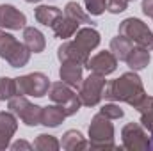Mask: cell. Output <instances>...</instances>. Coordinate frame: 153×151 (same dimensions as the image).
I'll return each mask as SVG.
<instances>
[{"label":"cell","mask_w":153,"mask_h":151,"mask_svg":"<svg viewBox=\"0 0 153 151\" xmlns=\"http://www.w3.org/2000/svg\"><path fill=\"white\" fill-rule=\"evenodd\" d=\"M146 96L148 94L144 91L143 80L135 71L123 73L119 78L111 80L103 89V98L105 100H109V101H123V103H128L134 109H139V105L144 101Z\"/></svg>","instance_id":"6da1fadb"},{"label":"cell","mask_w":153,"mask_h":151,"mask_svg":"<svg viewBox=\"0 0 153 151\" xmlns=\"http://www.w3.org/2000/svg\"><path fill=\"white\" fill-rule=\"evenodd\" d=\"M89 148L91 150H116L114 124L103 114H96L89 124Z\"/></svg>","instance_id":"7a4b0ae2"},{"label":"cell","mask_w":153,"mask_h":151,"mask_svg":"<svg viewBox=\"0 0 153 151\" xmlns=\"http://www.w3.org/2000/svg\"><path fill=\"white\" fill-rule=\"evenodd\" d=\"M48 96H50V100H52L55 105H59V107L64 110L66 115H75V114L80 110V107H82V101H80L78 94L73 91V87H70V85L64 84L62 80L50 84Z\"/></svg>","instance_id":"3957f363"},{"label":"cell","mask_w":153,"mask_h":151,"mask_svg":"<svg viewBox=\"0 0 153 151\" xmlns=\"http://www.w3.org/2000/svg\"><path fill=\"white\" fill-rule=\"evenodd\" d=\"M119 34L128 38L132 43H135L137 46H143V48H152L153 46V32L150 30V27L139 20V18H126L119 23Z\"/></svg>","instance_id":"277c9868"},{"label":"cell","mask_w":153,"mask_h":151,"mask_svg":"<svg viewBox=\"0 0 153 151\" xmlns=\"http://www.w3.org/2000/svg\"><path fill=\"white\" fill-rule=\"evenodd\" d=\"M105 85H107V82H105V76L103 75L91 73L87 78H84L80 87H78V98H80L82 105L96 107L102 101V98H103Z\"/></svg>","instance_id":"5b68a950"},{"label":"cell","mask_w":153,"mask_h":151,"mask_svg":"<svg viewBox=\"0 0 153 151\" xmlns=\"http://www.w3.org/2000/svg\"><path fill=\"white\" fill-rule=\"evenodd\" d=\"M48 89H50V78L45 73L36 71L16 78V93L22 96L43 98L45 94H48Z\"/></svg>","instance_id":"8992f818"},{"label":"cell","mask_w":153,"mask_h":151,"mask_svg":"<svg viewBox=\"0 0 153 151\" xmlns=\"http://www.w3.org/2000/svg\"><path fill=\"white\" fill-rule=\"evenodd\" d=\"M9 110L18 115L27 126H38L41 124V117H43V107L30 103L25 96L16 94L9 100Z\"/></svg>","instance_id":"52a82bcc"},{"label":"cell","mask_w":153,"mask_h":151,"mask_svg":"<svg viewBox=\"0 0 153 151\" xmlns=\"http://www.w3.org/2000/svg\"><path fill=\"white\" fill-rule=\"evenodd\" d=\"M123 148L128 151H146L152 148L150 137L144 132V126L139 123H128L121 130Z\"/></svg>","instance_id":"ba28073f"},{"label":"cell","mask_w":153,"mask_h":151,"mask_svg":"<svg viewBox=\"0 0 153 151\" xmlns=\"http://www.w3.org/2000/svg\"><path fill=\"white\" fill-rule=\"evenodd\" d=\"M85 68H87L91 73H98V75L107 76V75H111V73L116 71V68H117V59H116V55L112 52L103 50V52H98L96 55L89 57Z\"/></svg>","instance_id":"9c48e42d"},{"label":"cell","mask_w":153,"mask_h":151,"mask_svg":"<svg viewBox=\"0 0 153 151\" xmlns=\"http://www.w3.org/2000/svg\"><path fill=\"white\" fill-rule=\"evenodd\" d=\"M57 59L61 62H76L85 66L89 61V52L84 50L76 41H66L57 48Z\"/></svg>","instance_id":"30bf717a"},{"label":"cell","mask_w":153,"mask_h":151,"mask_svg":"<svg viewBox=\"0 0 153 151\" xmlns=\"http://www.w3.org/2000/svg\"><path fill=\"white\" fill-rule=\"evenodd\" d=\"M0 27L9 30H20L27 27L25 14L11 4H0Z\"/></svg>","instance_id":"8fae6325"},{"label":"cell","mask_w":153,"mask_h":151,"mask_svg":"<svg viewBox=\"0 0 153 151\" xmlns=\"http://www.w3.org/2000/svg\"><path fill=\"white\" fill-rule=\"evenodd\" d=\"M59 76L70 87L78 89L80 84H82V80H84V76H82V64H76V62H61Z\"/></svg>","instance_id":"7c38bea8"},{"label":"cell","mask_w":153,"mask_h":151,"mask_svg":"<svg viewBox=\"0 0 153 151\" xmlns=\"http://www.w3.org/2000/svg\"><path fill=\"white\" fill-rule=\"evenodd\" d=\"M84 50H87L89 53H91V50H94L98 44H100V32L96 30V29H93V27H84V29H78L75 32V39Z\"/></svg>","instance_id":"4fadbf2b"},{"label":"cell","mask_w":153,"mask_h":151,"mask_svg":"<svg viewBox=\"0 0 153 151\" xmlns=\"http://www.w3.org/2000/svg\"><path fill=\"white\" fill-rule=\"evenodd\" d=\"M23 44L30 50V53H41L46 46V39L43 32L34 27H25L23 29Z\"/></svg>","instance_id":"5bb4252c"},{"label":"cell","mask_w":153,"mask_h":151,"mask_svg":"<svg viewBox=\"0 0 153 151\" xmlns=\"http://www.w3.org/2000/svg\"><path fill=\"white\" fill-rule=\"evenodd\" d=\"M125 62L128 64V68L132 71H141L144 70L148 64H150V52L148 48H143V46H135L130 50V53L126 55Z\"/></svg>","instance_id":"9a60e30c"},{"label":"cell","mask_w":153,"mask_h":151,"mask_svg":"<svg viewBox=\"0 0 153 151\" xmlns=\"http://www.w3.org/2000/svg\"><path fill=\"white\" fill-rule=\"evenodd\" d=\"M52 30L55 34V38H61V39H68V38H73L75 32L78 30V23L75 20L68 18L66 14L59 16L55 20V23L52 25Z\"/></svg>","instance_id":"2e32d148"},{"label":"cell","mask_w":153,"mask_h":151,"mask_svg":"<svg viewBox=\"0 0 153 151\" xmlns=\"http://www.w3.org/2000/svg\"><path fill=\"white\" fill-rule=\"evenodd\" d=\"M30 61V50L23 44V43H16V46L13 48V52L5 57V62L11 66V68H23L27 66Z\"/></svg>","instance_id":"e0dca14e"},{"label":"cell","mask_w":153,"mask_h":151,"mask_svg":"<svg viewBox=\"0 0 153 151\" xmlns=\"http://www.w3.org/2000/svg\"><path fill=\"white\" fill-rule=\"evenodd\" d=\"M68 115L64 114V110L59 107V105H48V107H43V117H41V124L48 126V128H57Z\"/></svg>","instance_id":"ac0fdd59"},{"label":"cell","mask_w":153,"mask_h":151,"mask_svg":"<svg viewBox=\"0 0 153 151\" xmlns=\"http://www.w3.org/2000/svg\"><path fill=\"white\" fill-rule=\"evenodd\" d=\"M61 146H62V150H66V151H76V150H87L89 142H85V139L82 137V133L78 130H68L62 135Z\"/></svg>","instance_id":"d6986e66"},{"label":"cell","mask_w":153,"mask_h":151,"mask_svg":"<svg viewBox=\"0 0 153 151\" xmlns=\"http://www.w3.org/2000/svg\"><path fill=\"white\" fill-rule=\"evenodd\" d=\"M34 16L38 20V23L45 25V27H52L55 23V20L59 16H62V11L55 5H39L34 11Z\"/></svg>","instance_id":"ffe728a7"},{"label":"cell","mask_w":153,"mask_h":151,"mask_svg":"<svg viewBox=\"0 0 153 151\" xmlns=\"http://www.w3.org/2000/svg\"><path fill=\"white\" fill-rule=\"evenodd\" d=\"M132 48H134V43L128 38L121 36V34H117V36L112 38V41H111V52L116 55L117 61H125Z\"/></svg>","instance_id":"44dd1931"},{"label":"cell","mask_w":153,"mask_h":151,"mask_svg":"<svg viewBox=\"0 0 153 151\" xmlns=\"http://www.w3.org/2000/svg\"><path fill=\"white\" fill-rule=\"evenodd\" d=\"M64 14L68 16V18H71V20H75L76 23L80 25V23H85V25H93L94 21L91 20V16L76 4V2H68L66 4V7H64Z\"/></svg>","instance_id":"7402d4cb"},{"label":"cell","mask_w":153,"mask_h":151,"mask_svg":"<svg viewBox=\"0 0 153 151\" xmlns=\"http://www.w3.org/2000/svg\"><path fill=\"white\" fill-rule=\"evenodd\" d=\"M137 110L141 114V124L150 133H153V96H146Z\"/></svg>","instance_id":"603a6c76"},{"label":"cell","mask_w":153,"mask_h":151,"mask_svg":"<svg viewBox=\"0 0 153 151\" xmlns=\"http://www.w3.org/2000/svg\"><path fill=\"white\" fill-rule=\"evenodd\" d=\"M18 130V119L16 115L11 112H0V133H5L9 137H13Z\"/></svg>","instance_id":"cb8c5ba5"},{"label":"cell","mask_w":153,"mask_h":151,"mask_svg":"<svg viewBox=\"0 0 153 151\" xmlns=\"http://www.w3.org/2000/svg\"><path fill=\"white\" fill-rule=\"evenodd\" d=\"M61 148V142L48 133H39L34 141V150L38 151H57Z\"/></svg>","instance_id":"d4e9b609"},{"label":"cell","mask_w":153,"mask_h":151,"mask_svg":"<svg viewBox=\"0 0 153 151\" xmlns=\"http://www.w3.org/2000/svg\"><path fill=\"white\" fill-rule=\"evenodd\" d=\"M16 78L0 76V101H9L13 96H16Z\"/></svg>","instance_id":"484cf974"},{"label":"cell","mask_w":153,"mask_h":151,"mask_svg":"<svg viewBox=\"0 0 153 151\" xmlns=\"http://www.w3.org/2000/svg\"><path fill=\"white\" fill-rule=\"evenodd\" d=\"M16 39L14 36H11V34H7L5 30H0V57L5 61V57L13 52V48L16 46Z\"/></svg>","instance_id":"4316f807"},{"label":"cell","mask_w":153,"mask_h":151,"mask_svg":"<svg viewBox=\"0 0 153 151\" xmlns=\"http://www.w3.org/2000/svg\"><path fill=\"white\" fill-rule=\"evenodd\" d=\"M84 4L91 16H100L107 11V0H84Z\"/></svg>","instance_id":"83f0119b"},{"label":"cell","mask_w":153,"mask_h":151,"mask_svg":"<svg viewBox=\"0 0 153 151\" xmlns=\"http://www.w3.org/2000/svg\"><path fill=\"white\" fill-rule=\"evenodd\" d=\"M100 114H103L105 117H109L111 121L112 119H121L125 112H123V109L119 107V105H116V103H105L102 109H100Z\"/></svg>","instance_id":"f1b7e54d"},{"label":"cell","mask_w":153,"mask_h":151,"mask_svg":"<svg viewBox=\"0 0 153 151\" xmlns=\"http://www.w3.org/2000/svg\"><path fill=\"white\" fill-rule=\"evenodd\" d=\"M126 7H128V0H107V11L112 14L126 11Z\"/></svg>","instance_id":"f546056e"},{"label":"cell","mask_w":153,"mask_h":151,"mask_svg":"<svg viewBox=\"0 0 153 151\" xmlns=\"http://www.w3.org/2000/svg\"><path fill=\"white\" fill-rule=\"evenodd\" d=\"M34 146L32 144H29V142H25V141H16V142H13L11 144V150L13 151H18V150H32Z\"/></svg>","instance_id":"4dcf8cb0"},{"label":"cell","mask_w":153,"mask_h":151,"mask_svg":"<svg viewBox=\"0 0 153 151\" xmlns=\"http://www.w3.org/2000/svg\"><path fill=\"white\" fill-rule=\"evenodd\" d=\"M143 13L146 14V16H150L153 18V0H143Z\"/></svg>","instance_id":"1f68e13d"},{"label":"cell","mask_w":153,"mask_h":151,"mask_svg":"<svg viewBox=\"0 0 153 151\" xmlns=\"http://www.w3.org/2000/svg\"><path fill=\"white\" fill-rule=\"evenodd\" d=\"M9 146H11V137L5 135V133H0V151L9 148Z\"/></svg>","instance_id":"d6a6232c"},{"label":"cell","mask_w":153,"mask_h":151,"mask_svg":"<svg viewBox=\"0 0 153 151\" xmlns=\"http://www.w3.org/2000/svg\"><path fill=\"white\" fill-rule=\"evenodd\" d=\"M25 2H29V4H38L39 0H25Z\"/></svg>","instance_id":"836d02e7"},{"label":"cell","mask_w":153,"mask_h":151,"mask_svg":"<svg viewBox=\"0 0 153 151\" xmlns=\"http://www.w3.org/2000/svg\"><path fill=\"white\" fill-rule=\"evenodd\" d=\"M152 137H153V133H152ZM152 150H153V141H152Z\"/></svg>","instance_id":"e575fe53"},{"label":"cell","mask_w":153,"mask_h":151,"mask_svg":"<svg viewBox=\"0 0 153 151\" xmlns=\"http://www.w3.org/2000/svg\"><path fill=\"white\" fill-rule=\"evenodd\" d=\"M128 2H132V0H128Z\"/></svg>","instance_id":"d590c367"},{"label":"cell","mask_w":153,"mask_h":151,"mask_svg":"<svg viewBox=\"0 0 153 151\" xmlns=\"http://www.w3.org/2000/svg\"><path fill=\"white\" fill-rule=\"evenodd\" d=\"M152 50H153V46H152Z\"/></svg>","instance_id":"8d00e7d4"}]
</instances>
